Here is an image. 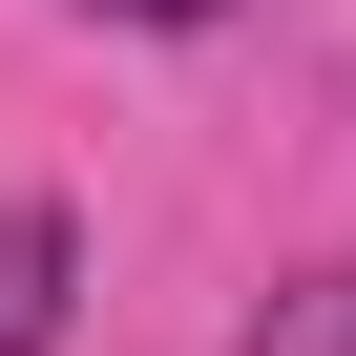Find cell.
Returning a JSON list of instances; mask_svg holds the SVG:
<instances>
[{
	"label": "cell",
	"instance_id": "obj_1",
	"mask_svg": "<svg viewBox=\"0 0 356 356\" xmlns=\"http://www.w3.org/2000/svg\"><path fill=\"white\" fill-rule=\"evenodd\" d=\"M63 293H84V231L63 210H0V356H63Z\"/></svg>",
	"mask_w": 356,
	"mask_h": 356
},
{
	"label": "cell",
	"instance_id": "obj_2",
	"mask_svg": "<svg viewBox=\"0 0 356 356\" xmlns=\"http://www.w3.org/2000/svg\"><path fill=\"white\" fill-rule=\"evenodd\" d=\"M231 356H356V273H293V293H273Z\"/></svg>",
	"mask_w": 356,
	"mask_h": 356
},
{
	"label": "cell",
	"instance_id": "obj_3",
	"mask_svg": "<svg viewBox=\"0 0 356 356\" xmlns=\"http://www.w3.org/2000/svg\"><path fill=\"white\" fill-rule=\"evenodd\" d=\"M105 22H231V0H105Z\"/></svg>",
	"mask_w": 356,
	"mask_h": 356
}]
</instances>
